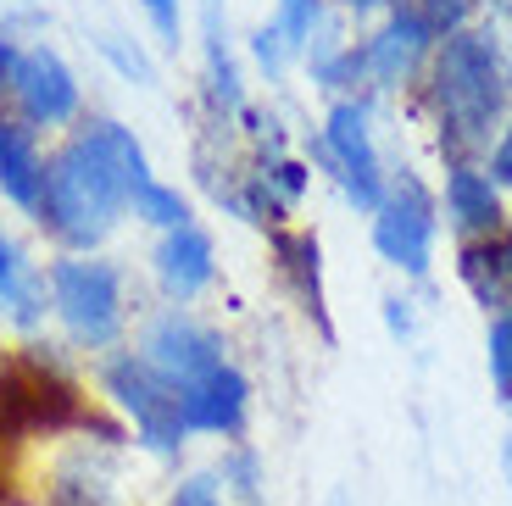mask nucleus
Wrapping results in <instances>:
<instances>
[{"label": "nucleus", "instance_id": "nucleus-8", "mask_svg": "<svg viewBox=\"0 0 512 506\" xmlns=\"http://www.w3.org/2000/svg\"><path fill=\"white\" fill-rule=\"evenodd\" d=\"M134 351H140L145 367L162 373L173 390H184V384L218 373L223 362H234L229 334H223L218 323L195 317L190 306H156V312H145L140 334H134Z\"/></svg>", "mask_w": 512, "mask_h": 506}, {"label": "nucleus", "instance_id": "nucleus-18", "mask_svg": "<svg viewBox=\"0 0 512 506\" xmlns=\"http://www.w3.org/2000/svg\"><path fill=\"white\" fill-rule=\"evenodd\" d=\"M307 78L312 89H323L329 101H346V95H373L368 89V56H362V39L346 34V17L334 12L329 28H323L318 39H312L307 51Z\"/></svg>", "mask_w": 512, "mask_h": 506}, {"label": "nucleus", "instance_id": "nucleus-25", "mask_svg": "<svg viewBox=\"0 0 512 506\" xmlns=\"http://www.w3.org/2000/svg\"><path fill=\"white\" fill-rule=\"evenodd\" d=\"M162 506H229V495H223V479L212 473V462H201V468L173 473V484L162 490Z\"/></svg>", "mask_w": 512, "mask_h": 506}, {"label": "nucleus", "instance_id": "nucleus-27", "mask_svg": "<svg viewBox=\"0 0 512 506\" xmlns=\"http://www.w3.org/2000/svg\"><path fill=\"white\" fill-rule=\"evenodd\" d=\"M145 17V28H151V39L162 45V51H179L184 45V0H134Z\"/></svg>", "mask_w": 512, "mask_h": 506}, {"label": "nucleus", "instance_id": "nucleus-12", "mask_svg": "<svg viewBox=\"0 0 512 506\" xmlns=\"http://www.w3.org/2000/svg\"><path fill=\"white\" fill-rule=\"evenodd\" d=\"M251 106L245 95V67L229 45V0H201V112L206 123L234 128Z\"/></svg>", "mask_w": 512, "mask_h": 506}, {"label": "nucleus", "instance_id": "nucleus-28", "mask_svg": "<svg viewBox=\"0 0 512 506\" xmlns=\"http://www.w3.org/2000/svg\"><path fill=\"white\" fill-rule=\"evenodd\" d=\"M251 62L268 73V84H284V73L295 67V56H290V45H284L279 34H273V23L262 17V23L251 28Z\"/></svg>", "mask_w": 512, "mask_h": 506}, {"label": "nucleus", "instance_id": "nucleus-19", "mask_svg": "<svg viewBox=\"0 0 512 506\" xmlns=\"http://www.w3.org/2000/svg\"><path fill=\"white\" fill-rule=\"evenodd\" d=\"M457 279H462V290L485 306V317L512 312V262L501 251V234L496 240H462L457 245Z\"/></svg>", "mask_w": 512, "mask_h": 506}, {"label": "nucleus", "instance_id": "nucleus-2", "mask_svg": "<svg viewBox=\"0 0 512 506\" xmlns=\"http://www.w3.org/2000/svg\"><path fill=\"white\" fill-rule=\"evenodd\" d=\"M412 101L435 128L440 162H485L501 123L512 117V51L501 28L474 23L440 39Z\"/></svg>", "mask_w": 512, "mask_h": 506}, {"label": "nucleus", "instance_id": "nucleus-22", "mask_svg": "<svg viewBox=\"0 0 512 506\" xmlns=\"http://www.w3.org/2000/svg\"><path fill=\"white\" fill-rule=\"evenodd\" d=\"M329 17H334L329 0H273L268 23H273V34H279L284 45H290L295 62H307L312 39H318L323 28H329Z\"/></svg>", "mask_w": 512, "mask_h": 506}, {"label": "nucleus", "instance_id": "nucleus-29", "mask_svg": "<svg viewBox=\"0 0 512 506\" xmlns=\"http://www.w3.org/2000/svg\"><path fill=\"white\" fill-rule=\"evenodd\" d=\"M490 173V184H496L501 195H512V117L501 123V134H496V145H490V156L479 162Z\"/></svg>", "mask_w": 512, "mask_h": 506}, {"label": "nucleus", "instance_id": "nucleus-1", "mask_svg": "<svg viewBox=\"0 0 512 506\" xmlns=\"http://www.w3.org/2000/svg\"><path fill=\"white\" fill-rule=\"evenodd\" d=\"M151 178V151L134 128L84 112V123L45 156V195L34 206V228L56 245V256H95L123 228L128 201Z\"/></svg>", "mask_w": 512, "mask_h": 506}, {"label": "nucleus", "instance_id": "nucleus-24", "mask_svg": "<svg viewBox=\"0 0 512 506\" xmlns=\"http://www.w3.org/2000/svg\"><path fill=\"white\" fill-rule=\"evenodd\" d=\"M390 6L412 12L435 39H451V34L479 23V6H485V0H390Z\"/></svg>", "mask_w": 512, "mask_h": 506}, {"label": "nucleus", "instance_id": "nucleus-3", "mask_svg": "<svg viewBox=\"0 0 512 506\" xmlns=\"http://www.w3.org/2000/svg\"><path fill=\"white\" fill-rule=\"evenodd\" d=\"M45 290H51V323L62 329V345L78 356H106L128 340L134 301H128V273L106 251L95 256H51L45 262Z\"/></svg>", "mask_w": 512, "mask_h": 506}, {"label": "nucleus", "instance_id": "nucleus-35", "mask_svg": "<svg viewBox=\"0 0 512 506\" xmlns=\"http://www.w3.org/2000/svg\"><path fill=\"white\" fill-rule=\"evenodd\" d=\"M501 468H507V484H512V440L501 445Z\"/></svg>", "mask_w": 512, "mask_h": 506}, {"label": "nucleus", "instance_id": "nucleus-17", "mask_svg": "<svg viewBox=\"0 0 512 506\" xmlns=\"http://www.w3.org/2000/svg\"><path fill=\"white\" fill-rule=\"evenodd\" d=\"M45 156H51V145L0 101V201L12 212L34 217L39 195H45Z\"/></svg>", "mask_w": 512, "mask_h": 506}, {"label": "nucleus", "instance_id": "nucleus-23", "mask_svg": "<svg viewBox=\"0 0 512 506\" xmlns=\"http://www.w3.org/2000/svg\"><path fill=\"white\" fill-rule=\"evenodd\" d=\"M128 217H134L140 228H151V234H173V228L195 223V206H190V195H184L179 184L151 178V184L128 201Z\"/></svg>", "mask_w": 512, "mask_h": 506}, {"label": "nucleus", "instance_id": "nucleus-14", "mask_svg": "<svg viewBox=\"0 0 512 506\" xmlns=\"http://www.w3.org/2000/svg\"><path fill=\"white\" fill-rule=\"evenodd\" d=\"M268 251H273V273L279 284L295 295V306L312 317V329L323 340H334V317H329V284H323V240L312 228H273L268 234Z\"/></svg>", "mask_w": 512, "mask_h": 506}, {"label": "nucleus", "instance_id": "nucleus-16", "mask_svg": "<svg viewBox=\"0 0 512 506\" xmlns=\"http://www.w3.org/2000/svg\"><path fill=\"white\" fill-rule=\"evenodd\" d=\"M51 317V290H45V267L23 251L12 228L0 223V323L23 340H34Z\"/></svg>", "mask_w": 512, "mask_h": 506}, {"label": "nucleus", "instance_id": "nucleus-21", "mask_svg": "<svg viewBox=\"0 0 512 506\" xmlns=\"http://www.w3.org/2000/svg\"><path fill=\"white\" fill-rule=\"evenodd\" d=\"M84 39H90L95 56H101L123 84H140V89L156 84V62H151V51H145L134 34H123V28H112V23H90V28H84Z\"/></svg>", "mask_w": 512, "mask_h": 506}, {"label": "nucleus", "instance_id": "nucleus-36", "mask_svg": "<svg viewBox=\"0 0 512 506\" xmlns=\"http://www.w3.org/2000/svg\"><path fill=\"white\" fill-rule=\"evenodd\" d=\"M485 6H496V12H501V6H507V0H485Z\"/></svg>", "mask_w": 512, "mask_h": 506}, {"label": "nucleus", "instance_id": "nucleus-20", "mask_svg": "<svg viewBox=\"0 0 512 506\" xmlns=\"http://www.w3.org/2000/svg\"><path fill=\"white\" fill-rule=\"evenodd\" d=\"M212 473L223 479V495H229V506H268V462H262V451H256L251 440H229L218 456H212Z\"/></svg>", "mask_w": 512, "mask_h": 506}, {"label": "nucleus", "instance_id": "nucleus-26", "mask_svg": "<svg viewBox=\"0 0 512 506\" xmlns=\"http://www.w3.org/2000/svg\"><path fill=\"white\" fill-rule=\"evenodd\" d=\"M485 367L496 395L507 401L512 395V312H490L485 317Z\"/></svg>", "mask_w": 512, "mask_h": 506}, {"label": "nucleus", "instance_id": "nucleus-32", "mask_svg": "<svg viewBox=\"0 0 512 506\" xmlns=\"http://www.w3.org/2000/svg\"><path fill=\"white\" fill-rule=\"evenodd\" d=\"M17 45H23V39H17L12 28L0 23V101H6V78H12V62H17Z\"/></svg>", "mask_w": 512, "mask_h": 506}, {"label": "nucleus", "instance_id": "nucleus-31", "mask_svg": "<svg viewBox=\"0 0 512 506\" xmlns=\"http://www.w3.org/2000/svg\"><path fill=\"white\" fill-rule=\"evenodd\" d=\"M329 6L340 17H357V23H362V17H384V12H390V0H329Z\"/></svg>", "mask_w": 512, "mask_h": 506}, {"label": "nucleus", "instance_id": "nucleus-7", "mask_svg": "<svg viewBox=\"0 0 512 506\" xmlns=\"http://www.w3.org/2000/svg\"><path fill=\"white\" fill-rule=\"evenodd\" d=\"M318 162H323V173L340 184V195H346L357 212L373 217V206H379V195H384V178H390L379 134H373V95L329 101L323 128H318Z\"/></svg>", "mask_w": 512, "mask_h": 506}, {"label": "nucleus", "instance_id": "nucleus-30", "mask_svg": "<svg viewBox=\"0 0 512 506\" xmlns=\"http://www.w3.org/2000/svg\"><path fill=\"white\" fill-rule=\"evenodd\" d=\"M384 323H390L396 340H412V334H418V306H412L407 295H384Z\"/></svg>", "mask_w": 512, "mask_h": 506}, {"label": "nucleus", "instance_id": "nucleus-37", "mask_svg": "<svg viewBox=\"0 0 512 506\" xmlns=\"http://www.w3.org/2000/svg\"><path fill=\"white\" fill-rule=\"evenodd\" d=\"M507 423H512V395H507Z\"/></svg>", "mask_w": 512, "mask_h": 506}, {"label": "nucleus", "instance_id": "nucleus-13", "mask_svg": "<svg viewBox=\"0 0 512 506\" xmlns=\"http://www.w3.org/2000/svg\"><path fill=\"white\" fill-rule=\"evenodd\" d=\"M179 412L190 440H245V423H251V379H245L240 362H223L218 373L184 384L179 390Z\"/></svg>", "mask_w": 512, "mask_h": 506}, {"label": "nucleus", "instance_id": "nucleus-15", "mask_svg": "<svg viewBox=\"0 0 512 506\" xmlns=\"http://www.w3.org/2000/svg\"><path fill=\"white\" fill-rule=\"evenodd\" d=\"M440 217L451 223V234L462 240H496L507 228V195L490 184V173L479 162H451L446 178H440Z\"/></svg>", "mask_w": 512, "mask_h": 506}, {"label": "nucleus", "instance_id": "nucleus-5", "mask_svg": "<svg viewBox=\"0 0 512 506\" xmlns=\"http://www.w3.org/2000/svg\"><path fill=\"white\" fill-rule=\"evenodd\" d=\"M368 240L384 267H396L401 279L423 284L435 273V245H440V195L423 184L418 167H390L384 195L368 217Z\"/></svg>", "mask_w": 512, "mask_h": 506}, {"label": "nucleus", "instance_id": "nucleus-4", "mask_svg": "<svg viewBox=\"0 0 512 506\" xmlns=\"http://www.w3.org/2000/svg\"><path fill=\"white\" fill-rule=\"evenodd\" d=\"M95 390L101 406L128 429V440L140 445L156 462H184L190 451V429H184L179 412V390L145 367V356L134 345H117V351L95 356Z\"/></svg>", "mask_w": 512, "mask_h": 506}, {"label": "nucleus", "instance_id": "nucleus-10", "mask_svg": "<svg viewBox=\"0 0 512 506\" xmlns=\"http://www.w3.org/2000/svg\"><path fill=\"white\" fill-rule=\"evenodd\" d=\"M39 506H134L128 479H123V451L95 445V440L67 445L51 462V473H45V501Z\"/></svg>", "mask_w": 512, "mask_h": 506}, {"label": "nucleus", "instance_id": "nucleus-34", "mask_svg": "<svg viewBox=\"0 0 512 506\" xmlns=\"http://www.w3.org/2000/svg\"><path fill=\"white\" fill-rule=\"evenodd\" d=\"M501 251H507V262H512V217H507V228H501Z\"/></svg>", "mask_w": 512, "mask_h": 506}, {"label": "nucleus", "instance_id": "nucleus-9", "mask_svg": "<svg viewBox=\"0 0 512 506\" xmlns=\"http://www.w3.org/2000/svg\"><path fill=\"white\" fill-rule=\"evenodd\" d=\"M440 39L418 23L412 12L390 6L384 17H373V28L362 34V56H368V89L373 95H407L418 89L423 67L435 56Z\"/></svg>", "mask_w": 512, "mask_h": 506}, {"label": "nucleus", "instance_id": "nucleus-6", "mask_svg": "<svg viewBox=\"0 0 512 506\" xmlns=\"http://www.w3.org/2000/svg\"><path fill=\"white\" fill-rule=\"evenodd\" d=\"M6 106L34 128L39 140L45 134H73L84 123V78L78 67L67 62L62 45L51 39H23L17 45V62H12V78H6Z\"/></svg>", "mask_w": 512, "mask_h": 506}, {"label": "nucleus", "instance_id": "nucleus-11", "mask_svg": "<svg viewBox=\"0 0 512 506\" xmlns=\"http://www.w3.org/2000/svg\"><path fill=\"white\" fill-rule=\"evenodd\" d=\"M151 284L167 306H190L218 284V240L206 223H184L173 234H156L151 245Z\"/></svg>", "mask_w": 512, "mask_h": 506}, {"label": "nucleus", "instance_id": "nucleus-33", "mask_svg": "<svg viewBox=\"0 0 512 506\" xmlns=\"http://www.w3.org/2000/svg\"><path fill=\"white\" fill-rule=\"evenodd\" d=\"M501 39H507V51H512V0L501 6Z\"/></svg>", "mask_w": 512, "mask_h": 506}]
</instances>
